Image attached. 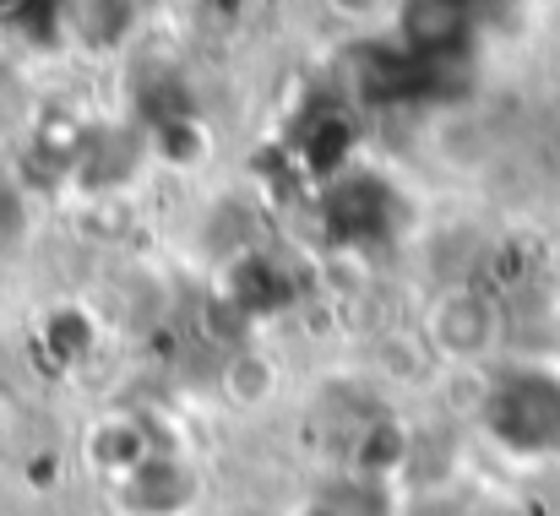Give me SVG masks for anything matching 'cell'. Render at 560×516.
Listing matches in <instances>:
<instances>
[{
	"label": "cell",
	"mask_w": 560,
	"mask_h": 516,
	"mask_svg": "<svg viewBox=\"0 0 560 516\" xmlns=\"http://www.w3.org/2000/svg\"><path fill=\"white\" fill-rule=\"evenodd\" d=\"M495 310L479 300V294H468V289H457V294H446L441 305H435V316H430V338L441 353H452V359H479V353H490L495 348Z\"/></svg>",
	"instance_id": "2"
},
{
	"label": "cell",
	"mask_w": 560,
	"mask_h": 516,
	"mask_svg": "<svg viewBox=\"0 0 560 516\" xmlns=\"http://www.w3.org/2000/svg\"><path fill=\"white\" fill-rule=\"evenodd\" d=\"M490 430L506 452H556L560 446V386L545 375H517L490 397Z\"/></svg>",
	"instance_id": "1"
}]
</instances>
